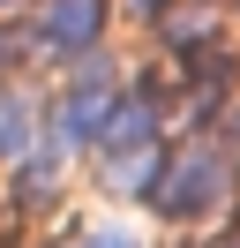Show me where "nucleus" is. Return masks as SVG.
<instances>
[{
	"mask_svg": "<svg viewBox=\"0 0 240 248\" xmlns=\"http://www.w3.org/2000/svg\"><path fill=\"white\" fill-rule=\"evenodd\" d=\"M233 248H240V241H233Z\"/></svg>",
	"mask_w": 240,
	"mask_h": 248,
	"instance_id": "obj_1",
	"label": "nucleus"
}]
</instances>
